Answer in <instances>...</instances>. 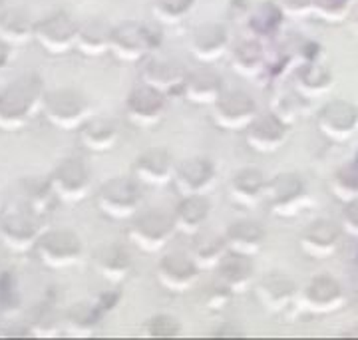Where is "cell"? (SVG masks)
Masks as SVG:
<instances>
[{"label": "cell", "instance_id": "cell-16", "mask_svg": "<svg viewBox=\"0 0 358 340\" xmlns=\"http://www.w3.org/2000/svg\"><path fill=\"white\" fill-rule=\"evenodd\" d=\"M282 126L281 122H277L275 118H259L257 122L249 127V146H253L257 150H273L282 141Z\"/></svg>", "mask_w": 358, "mask_h": 340}, {"label": "cell", "instance_id": "cell-29", "mask_svg": "<svg viewBox=\"0 0 358 340\" xmlns=\"http://www.w3.org/2000/svg\"><path fill=\"white\" fill-rule=\"evenodd\" d=\"M271 191H273V203L275 205H285V203L293 201L301 195L303 183H301L299 177L287 173V176H279L271 183Z\"/></svg>", "mask_w": 358, "mask_h": 340}, {"label": "cell", "instance_id": "cell-38", "mask_svg": "<svg viewBox=\"0 0 358 340\" xmlns=\"http://www.w3.org/2000/svg\"><path fill=\"white\" fill-rule=\"evenodd\" d=\"M341 181L345 183L346 187L358 189V165H352V167H346L345 171L341 173Z\"/></svg>", "mask_w": 358, "mask_h": 340}, {"label": "cell", "instance_id": "cell-43", "mask_svg": "<svg viewBox=\"0 0 358 340\" xmlns=\"http://www.w3.org/2000/svg\"><path fill=\"white\" fill-rule=\"evenodd\" d=\"M0 13H2V0H0ZM2 16V14H0Z\"/></svg>", "mask_w": 358, "mask_h": 340}, {"label": "cell", "instance_id": "cell-32", "mask_svg": "<svg viewBox=\"0 0 358 340\" xmlns=\"http://www.w3.org/2000/svg\"><path fill=\"white\" fill-rule=\"evenodd\" d=\"M263 189V177L259 176V171H241L239 176L233 179V191L241 197H255L257 193Z\"/></svg>", "mask_w": 358, "mask_h": 340}, {"label": "cell", "instance_id": "cell-37", "mask_svg": "<svg viewBox=\"0 0 358 340\" xmlns=\"http://www.w3.org/2000/svg\"><path fill=\"white\" fill-rule=\"evenodd\" d=\"M176 332H178V325L167 316H159L152 323V334L154 337H173Z\"/></svg>", "mask_w": 358, "mask_h": 340}, {"label": "cell", "instance_id": "cell-12", "mask_svg": "<svg viewBox=\"0 0 358 340\" xmlns=\"http://www.w3.org/2000/svg\"><path fill=\"white\" fill-rule=\"evenodd\" d=\"M164 108L162 100V92L152 88V86H143L140 90H134V94L129 96L128 110L129 115L138 122V124H150L157 118V113Z\"/></svg>", "mask_w": 358, "mask_h": 340}, {"label": "cell", "instance_id": "cell-31", "mask_svg": "<svg viewBox=\"0 0 358 340\" xmlns=\"http://www.w3.org/2000/svg\"><path fill=\"white\" fill-rule=\"evenodd\" d=\"M338 235H341L338 227L333 225V223H327V221H320L305 233V243L313 245V249L315 247H329L338 239Z\"/></svg>", "mask_w": 358, "mask_h": 340}, {"label": "cell", "instance_id": "cell-34", "mask_svg": "<svg viewBox=\"0 0 358 340\" xmlns=\"http://www.w3.org/2000/svg\"><path fill=\"white\" fill-rule=\"evenodd\" d=\"M338 292L341 290H338L336 281L329 277H320L310 283V287H308V299L313 302H329L334 301L338 297Z\"/></svg>", "mask_w": 358, "mask_h": 340}, {"label": "cell", "instance_id": "cell-36", "mask_svg": "<svg viewBox=\"0 0 358 340\" xmlns=\"http://www.w3.org/2000/svg\"><path fill=\"white\" fill-rule=\"evenodd\" d=\"M235 62L233 66H237V70H251L253 66L261 62V48L255 42H243L237 50H235Z\"/></svg>", "mask_w": 358, "mask_h": 340}, {"label": "cell", "instance_id": "cell-8", "mask_svg": "<svg viewBox=\"0 0 358 340\" xmlns=\"http://www.w3.org/2000/svg\"><path fill=\"white\" fill-rule=\"evenodd\" d=\"M154 46V36L148 30V26L136 24V22H128L122 24L120 28L112 30V38H110V48L120 56V58H140L143 52L150 50Z\"/></svg>", "mask_w": 358, "mask_h": 340}, {"label": "cell", "instance_id": "cell-24", "mask_svg": "<svg viewBox=\"0 0 358 340\" xmlns=\"http://www.w3.org/2000/svg\"><path fill=\"white\" fill-rule=\"evenodd\" d=\"M96 267L106 278H120L128 271V257L120 247H106L96 255Z\"/></svg>", "mask_w": 358, "mask_h": 340}, {"label": "cell", "instance_id": "cell-40", "mask_svg": "<svg viewBox=\"0 0 358 340\" xmlns=\"http://www.w3.org/2000/svg\"><path fill=\"white\" fill-rule=\"evenodd\" d=\"M313 2H317L320 8H322V10H327V13L341 10V8L346 4V0H313Z\"/></svg>", "mask_w": 358, "mask_h": 340}, {"label": "cell", "instance_id": "cell-15", "mask_svg": "<svg viewBox=\"0 0 358 340\" xmlns=\"http://www.w3.org/2000/svg\"><path fill=\"white\" fill-rule=\"evenodd\" d=\"M263 229L253 225V223H237L227 231L225 243L233 253H241V255H255V251L261 249L263 245Z\"/></svg>", "mask_w": 358, "mask_h": 340}, {"label": "cell", "instance_id": "cell-19", "mask_svg": "<svg viewBox=\"0 0 358 340\" xmlns=\"http://www.w3.org/2000/svg\"><path fill=\"white\" fill-rule=\"evenodd\" d=\"M34 34V26L20 10H10L0 16V38L8 44H24Z\"/></svg>", "mask_w": 358, "mask_h": 340}, {"label": "cell", "instance_id": "cell-17", "mask_svg": "<svg viewBox=\"0 0 358 340\" xmlns=\"http://www.w3.org/2000/svg\"><path fill=\"white\" fill-rule=\"evenodd\" d=\"M225 42H227V36H225V30L221 26L209 24L199 28L193 36V52L197 54V58L201 60H209V58H215L219 56L223 48H225Z\"/></svg>", "mask_w": 358, "mask_h": 340}, {"label": "cell", "instance_id": "cell-18", "mask_svg": "<svg viewBox=\"0 0 358 340\" xmlns=\"http://www.w3.org/2000/svg\"><path fill=\"white\" fill-rule=\"evenodd\" d=\"M110 38H112V30L102 22H88L78 30L76 46L84 54L88 56H96L102 54L106 48H110Z\"/></svg>", "mask_w": 358, "mask_h": 340}, {"label": "cell", "instance_id": "cell-28", "mask_svg": "<svg viewBox=\"0 0 358 340\" xmlns=\"http://www.w3.org/2000/svg\"><path fill=\"white\" fill-rule=\"evenodd\" d=\"M219 273L227 283H241L251 275V263H249L247 255L231 253L229 257H225L219 264Z\"/></svg>", "mask_w": 358, "mask_h": 340}, {"label": "cell", "instance_id": "cell-33", "mask_svg": "<svg viewBox=\"0 0 358 340\" xmlns=\"http://www.w3.org/2000/svg\"><path fill=\"white\" fill-rule=\"evenodd\" d=\"M66 320H68V328H70V330L82 334V332H86V330H90V328L94 327V323H96V313L90 309L88 304H78V306H74V309L68 313Z\"/></svg>", "mask_w": 358, "mask_h": 340}, {"label": "cell", "instance_id": "cell-11", "mask_svg": "<svg viewBox=\"0 0 358 340\" xmlns=\"http://www.w3.org/2000/svg\"><path fill=\"white\" fill-rule=\"evenodd\" d=\"M197 275V267L185 255H171L166 257L159 264V278L166 289L183 290L187 289Z\"/></svg>", "mask_w": 358, "mask_h": 340}, {"label": "cell", "instance_id": "cell-14", "mask_svg": "<svg viewBox=\"0 0 358 340\" xmlns=\"http://www.w3.org/2000/svg\"><path fill=\"white\" fill-rule=\"evenodd\" d=\"M358 120V112L355 106L346 101H333L324 106L320 113V127L329 134H346L350 132Z\"/></svg>", "mask_w": 358, "mask_h": 340}, {"label": "cell", "instance_id": "cell-23", "mask_svg": "<svg viewBox=\"0 0 358 340\" xmlns=\"http://www.w3.org/2000/svg\"><path fill=\"white\" fill-rule=\"evenodd\" d=\"M207 201L201 197H189L181 203L178 215H176V223H178L183 231H197L201 223L207 217Z\"/></svg>", "mask_w": 358, "mask_h": 340}, {"label": "cell", "instance_id": "cell-3", "mask_svg": "<svg viewBox=\"0 0 358 340\" xmlns=\"http://www.w3.org/2000/svg\"><path fill=\"white\" fill-rule=\"evenodd\" d=\"M38 257L42 263H46L52 269H64L74 264L80 259L82 245L78 241L76 233L66 231V229H56L46 233L36 245Z\"/></svg>", "mask_w": 358, "mask_h": 340}, {"label": "cell", "instance_id": "cell-21", "mask_svg": "<svg viewBox=\"0 0 358 340\" xmlns=\"http://www.w3.org/2000/svg\"><path fill=\"white\" fill-rule=\"evenodd\" d=\"M80 138L82 143L94 151L108 150L115 139V129L110 122H103V120H94L88 122L86 126L82 127L80 132Z\"/></svg>", "mask_w": 358, "mask_h": 340}, {"label": "cell", "instance_id": "cell-10", "mask_svg": "<svg viewBox=\"0 0 358 340\" xmlns=\"http://www.w3.org/2000/svg\"><path fill=\"white\" fill-rule=\"evenodd\" d=\"M253 113H255V104L243 92H231L223 98H217L215 115L223 127H243L251 122Z\"/></svg>", "mask_w": 358, "mask_h": 340}, {"label": "cell", "instance_id": "cell-5", "mask_svg": "<svg viewBox=\"0 0 358 340\" xmlns=\"http://www.w3.org/2000/svg\"><path fill=\"white\" fill-rule=\"evenodd\" d=\"M173 223H176V219L171 215L164 213V211H148L131 223L129 237L138 247L152 251V249L162 247L169 239V235L173 231Z\"/></svg>", "mask_w": 358, "mask_h": 340}, {"label": "cell", "instance_id": "cell-13", "mask_svg": "<svg viewBox=\"0 0 358 340\" xmlns=\"http://www.w3.org/2000/svg\"><path fill=\"white\" fill-rule=\"evenodd\" d=\"M136 173L145 183H164L171 177V160L162 150L145 151L136 162Z\"/></svg>", "mask_w": 358, "mask_h": 340}, {"label": "cell", "instance_id": "cell-9", "mask_svg": "<svg viewBox=\"0 0 358 340\" xmlns=\"http://www.w3.org/2000/svg\"><path fill=\"white\" fill-rule=\"evenodd\" d=\"M30 213H32L30 209L14 211L2 219L0 235H2V241L14 251H26L38 241V227L32 221Z\"/></svg>", "mask_w": 358, "mask_h": 340}, {"label": "cell", "instance_id": "cell-39", "mask_svg": "<svg viewBox=\"0 0 358 340\" xmlns=\"http://www.w3.org/2000/svg\"><path fill=\"white\" fill-rule=\"evenodd\" d=\"M281 8H287V10H299V13H303L305 8H307L308 4H313V0H281Z\"/></svg>", "mask_w": 358, "mask_h": 340}, {"label": "cell", "instance_id": "cell-41", "mask_svg": "<svg viewBox=\"0 0 358 340\" xmlns=\"http://www.w3.org/2000/svg\"><path fill=\"white\" fill-rule=\"evenodd\" d=\"M345 213H346V217L350 219V223L358 227V199L357 201H352L350 205H348V207H346Z\"/></svg>", "mask_w": 358, "mask_h": 340}, {"label": "cell", "instance_id": "cell-25", "mask_svg": "<svg viewBox=\"0 0 358 340\" xmlns=\"http://www.w3.org/2000/svg\"><path fill=\"white\" fill-rule=\"evenodd\" d=\"M143 76L148 86H152L155 90L171 88L173 82L179 80V68H176L171 62H164V60H152L145 64L143 68Z\"/></svg>", "mask_w": 358, "mask_h": 340}, {"label": "cell", "instance_id": "cell-27", "mask_svg": "<svg viewBox=\"0 0 358 340\" xmlns=\"http://www.w3.org/2000/svg\"><path fill=\"white\" fill-rule=\"evenodd\" d=\"M293 292V287L287 278L282 277H268L261 281L259 285V299L265 306H281Z\"/></svg>", "mask_w": 358, "mask_h": 340}, {"label": "cell", "instance_id": "cell-42", "mask_svg": "<svg viewBox=\"0 0 358 340\" xmlns=\"http://www.w3.org/2000/svg\"><path fill=\"white\" fill-rule=\"evenodd\" d=\"M6 60H8V48L0 42V68L6 64Z\"/></svg>", "mask_w": 358, "mask_h": 340}, {"label": "cell", "instance_id": "cell-20", "mask_svg": "<svg viewBox=\"0 0 358 340\" xmlns=\"http://www.w3.org/2000/svg\"><path fill=\"white\" fill-rule=\"evenodd\" d=\"M176 173H178V183L183 187V191H199L213 177V169L205 160H192L179 165Z\"/></svg>", "mask_w": 358, "mask_h": 340}, {"label": "cell", "instance_id": "cell-4", "mask_svg": "<svg viewBox=\"0 0 358 340\" xmlns=\"http://www.w3.org/2000/svg\"><path fill=\"white\" fill-rule=\"evenodd\" d=\"M78 30L80 28L68 14L56 13L34 26V38L50 54H64L76 44Z\"/></svg>", "mask_w": 358, "mask_h": 340}, {"label": "cell", "instance_id": "cell-1", "mask_svg": "<svg viewBox=\"0 0 358 340\" xmlns=\"http://www.w3.org/2000/svg\"><path fill=\"white\" fill-rule=\"evenodd\" d=\"M42 82L38 76H22L0 92V127L18 129L42 101Z\"/></svg>", "mask_w": 358, "mask_h": 340}, {"label": "cell", "instance_id": "cell-26", "mask_svg": "<svg viewBox=\"0 0 358 340\" xmlns=\"http://www.w3.org/2000/svg\"><path fill=\"white\" fill-rule=\"evenodd\" d=\"M52 189L50 181H42V179H30L26 181L24 189H22V195L26 199V207L32 211V213H44L46 207L52 201Z\"/></svg>", "mask_w": 358, "mask_h": 340}, {"label": "cell", "instance_id": "cell-6", "mask_svg": "<svg viewBox=\"0 0 358 340\" xmlns=\"http://www.w3.org/2000/svg\"><path fill=\"white\" fill-rule=\"evenodd\" d=\"M50 183L58 197H62L64 201H78L88 191V167L78 160H64L54 169Z\"/></svg>", "mask_w": 358, "mask_h": 340}, {"label": "cell", "instance_id": "cell-2", "mask_svg": "<svg viewBox=\"0 0 358 340\" xmlns=\"http://www.w3.org/2000/svg\"><path fill=\"white\" fill-rule=\"evenodd\" d=\"M44 113L56 127L74 129L82 126L88 118V101L78 92L72 90H58L46 96Z\"/></svg>", "mask_w": 358, "mask_h": 340}, {"label": "cell", "instance_id": "cell-22", "mask_svg": "<svg viewBox=\"0 0 358 340\" xmlns=\"http://www.w3.org/2000/svg\"><path fill=\"white\" fill-rule=\"evenodd\" d=\"M221 90V82H219L217 74L209 72V70H199L189 78L187 84V94L189 98L195 101H213L219 98Z\"/></svg>", "mask_w": 358, "mask_h": 340}, {"label": "cell", "instance_id": "cell-30", "mask_svg": "<svg viewBox=\"0 0 358 340\" xmlns=\"http://www.w3.org/2000/svg\"><path fill=\"white\" fill-rule=\"evenodd\" d=\"M221 249H223V241L219 239L217 235L213 233H203L199 235L195 243H193V253L195 257L203 263H211V261H217L221 257Z\"/></svg>", "mask_w": 358, "mask_h": 340}, {"label": "cell", "instance_id": "cell-35", "mask_svg": "<svg viewBox=\"0 0 358 340\" xmlns=\"http://www.w3.org/2000/svg\"><path fill=\"white\" fill-rule=\"evenodd\" d=\"M192 8V0H155L154 13L164 20H178Z\"/></svg>", "mask_w": 358, "mask_h": 340}, {"label": "cell", "instance_id": "cell-7", "mask_svg": "<svg viewBox=\"0 0 358 340\" xmlns=\"http://www.w3.org/2000/svg\"><path fill=\"white\" fill-rule=\"evenodd\" d=\"M140 203V189L128 179H112L103 183L98 193V207L110 217H124L136 211Z\"/></svg>", "mask_w": 358, "mask_h": 340}]
</instances>
